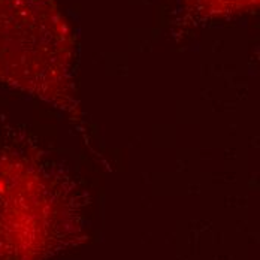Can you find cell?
Masks as SVG:
<instances>
[{
  "mask_svg": "<svg viewBox=\"0 0 260 260\" xmlns=\"http://www.w3.org/2000/svg\"><path fill=\"white\" fill-rule=\"evenodd\" d=\"M45 0H0V79L26 85L39 69V30L45 27Z\"/></svg>",
  "mask_w": 260,
  "mask_h": 260,
  "instance_id": "1",
  "label": "cell"
}]
</instances>
